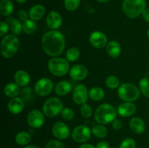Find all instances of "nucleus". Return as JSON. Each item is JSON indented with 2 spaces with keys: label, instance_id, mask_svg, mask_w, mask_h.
I'll use <instances>...</instances> for the list:
<instances>
[{
  "label": "nucleus",
  "instance_id": "nucleus-45",
  "mask_svg": "<svg viewBox=\"0 0 149 148\" xmlns=\"http://www.w3.org/2000/svg\"><path fill=\"white\" fill-rule=\"evenodd\" d=\"M24 148H39V147L36 145H28V146L25 147Z\"/></svg>",
  "mask_w": 149,
  "mask_h": 148
},
{
  "label": "nucleus",
  "instance_id": "nucleus-34",
  "mask_svg": "<svg viewBox=\"0 0 149 148\" xmlns=\"http://www.w3.org/2000/svg\"><path fill=\"white\" fill-rule=\"evenodd\" d=\"M106 84L109 88L115 89L119 86V80L115 75H109L106 80Z\"/></svg>",
  "mask_w": 149,
  "mask_h": 148
},
{
  "label": "nucleus",
  "instance_id": "nucleus-15",
  "mask_svg": "<svg viewBox=\"0 0 149 148\" xmlns=\"http://www.w3.org/2000/svg\"><path fill=\"white\" fill-rule=\"evenodd\" d=\"M46 23L48 27L52 30H56L59 28L63 23L62 16L56 11H52L47 15Z\"/></svg>",
  "mask_w": 149,
  "mask_h": 148
},
{
  "label": "nucleus",
  "instance_id": "nucleus-44",
  "mask_svg": "<svg viewBox=\"0 0 149 148\" xmlns=\"http://www.w3.org/2000/svg\"><path fill=\"white\" fill-rule=\"evenodd\" d=\"M79 148H96L95 147L93 146L91 144H83V145H80Z\"/></svg>",
  "mask_w": 149,
  "mask_h": 148
},
{
  "label": "nucleus",
  "instance_id": "nucleus-36",
  "mask_svg": "<svg viewBox=\"0 0 149 148\" xmlns=\"http://www.w3.org/2000/svg\"><path fill=\"white\" fill-rule=\"evenodd\" d=\"M80 113H81V115L84 118H90L92 116L93 114V110L92 107L89 105L88 104H81V107H80Z\"/></svg>",
  "mask_w": 149,
  "mask_h": 148
},
{
  "label": "nucleus",
  "instance_id": "nucleus-10",
  "mask_svg": "<svg viewBox=\"0 0 149 148\" xmlns=\"http://www.w3.org/2000/svg\"><path fill=\"white\" fill-rule=\"evenodd\" d=\"M43 113L38 110H31L27 116V123L33 129H39L45 123V116Z\"/></svg>",
  "mask_w": 149,
  "mask_h": 148
},
{
  "label": "nucleus",
  "instance_id": "nucleus-19",
  "mask_svg": "<svg viewBox=\"0 0 149 148\" xmlns=\"http://www.w3.org/2000/svg\"><path fill=\"white\" fill-rule=\"evenodd\" d=\"M45 7L42 4H36L31 7L29 12V16L31 20L34 21L39 20L45 16Z\"/></svg>",
  "mask_w": 149,
  "mask_h": 148
},
{
  "label": "nucleus",
  "instance_id": "nucleus-47",
  "mask_svg": "<svg viewBox=\"0 0 149 148\" xmlns=\"http://www.w3.org/2000/svg\"><path fill=\"white\" fill-rule=\"evenodd\" d=\"M98 2H101V3H104V2H107V1H110V0H96Z\"/></svg>",
  "mask_w": 149,
  "mask_h": 148
},
{
  "label": "nucleus",
  "instance_id": "nucleus-35",
  "mask_svg": "<svg viewBox=\"0 0 149 148\" xmlns=\"http://www.w3.org/2000/svg\"><path fill=\"white\" fill-rule=\"evenodd\" d=\"M61 117L65 120H72L74 117V112L70 107H64L61 112Z\"/></svg>",
  "mask_w": 149,
  "mask_h": 148
},
{
  "label": "nucleus",
  "instance_id": "nucleus-29",
  "mask_svg": "<svg viewBox=\"0 0 149 148\" xmlns=\"http://www.w3.org/2000/svg\"><path fill=\"white\" fill-rule=\"evenodd\" d=\"M37 29V24L36 22L31 19H28L23 22V30L26 34H33Z\"/></svg>",
  "mask_w": 149,
  "mask_h": 148
},
{
  "label": "nucleus",
  "instance_id": "nucleus-1",
  "mask_svg": "<svg viewBox=\"0 0 149 148\" xmlns=\"http://www.w3.org/2000/svg\"><path fill=\"white\" fill-rule=\"evenodd\" d=\"M65 38L63 33L58 30H50L42 36V48L49 56L57 57L61 55L65 49Z\"/></svg>",
  "mask_w": 149,
  "mask_h": 148
},
{
  "label": "nucleus",
  "instance_id": "nucleus-46",
  "mask_svg": "<svg viewBox=\"0 0 149 148\" xmlns=\"http://www.w3.org/2000/svg\"><path fill=\"white\" fill-rule=\"evenodd\" d=\"M16 1H17V3H19V4H23V3L26 2L27 0H15Z\"/></svg>",
  "mask_w": 149,
  "mask_h": 148
},
{
  "label": "nucleus",
  "instance_id": "nucleus-12",
  "mask_svg": "<svg viewBox=\"0 0 149 148\" xmlns=\"http://www.w3.org/2000/svg\"><path fill=\"white\" fill-rule=\"evenodd\" d=\"M89 93L87 89L84 84H78L76 86L73 92V100L77 104H81L86 103L88 98Z\"/></svg>",
  "mask_w": 149,
  "mask_h": 148
},
{
  "label": "nucleus",
  "instance_id": "nucleus-3",
  "mask_svg": "<svg viewBox=\"0 0 149 148\" xmlns=\"http://www.w3.org/2000/svg\"><path fill=\"white\" fill-rule=\"evenodd\" d=\"M20 41L14 34L4 36L1 42V53L4 58H11L17 53Z\"/></svg>",
  "mask_w": 149,
  "mask_h": 148
},
{
  "label": "nucleus",
  "instance_id": "nucleus-33",
  "mask_svg": "<svg viewBox=\"0 0 149 148\" xmlns=\"http://www.w3.org/2000/svg\"><path fill=\"white\" fill-rule=\"evenodd\" d=\"M81 0H64L65 9L69 12H74L79 6Z\"/></svg>",
  "mask_w": 149,
  "mask_h": 148
},
{
  "label": "nucleus",
  "instance_id": "nucleus-2",
  "mask_svg": "<svg viewBox=\"0 0 149 148\" xmlns=\"http://www.w3.org/2000/svg\"><path fill=\"white\" fill-rule=\"evenodd\" d=\"M117 110L113 106L109 104L99 105L95 112V119L99 124L106 125L116 118Z\"/></svg>",
  "mask_w": 149,
  "mask_h": 148
},
{
  "label": "nucleus",
  "instance_id": "nucleus-39",
  "mask_svg": "<svg viewBox=\"0 0 149 148\" xmlns=\"http://www.w3.org/2000/svg\"><path fill=\"white\" fill-rule=\"evenodd\" d=\"M10 26L9 24L5 21H1L0 23V36L3 37V36H7V33L8 32Z\"/></svg>",
  "mask_w": 149,
  "mask_h": 148
},
{
  "label": "nucleus",
  "instance_id": "nucleus-31",
  "mask_svg": "<svg viewBox=\"0 0 149 148\" xmlns=\"http://www.w3.org/2000/svg\"><path fill=\"white\" fill-rule=\"evenodd\" d=\"M20 98L24 102H31L33 100V93L31 88L30 87H24L20 90Z\"/></svg>",
  "mask_w": 149,
  "mask_h": 148
},
{
  "label": "nucleus",
  "instance_id": "nucleus-41",
  "mask_svg": "<svg viewBox=\"0 0 149 148\" xmlns=\"http://www.w3.org/2000/svg\"><path fill=\"white\" fill-rule=\"evenodd\" d=\"M112 127H113V129H115V130H119V129H122V123L121 122L120 120L116 118L114 120L112 121Z\"/></svg>",
  "mask_w": 149,
  "mask_h": 148
},
{
  "label": "nucleus",
  "instance_id": "nucleus-27",
  "mask_svg": "<svg viewBox=\"0 0 149 148\" xmlns=\"http://www.w3.org/2000/svg\"><path fill=\"white\" fill-rule=\"evenodd\" d=\"M104 96V90L100 87H93L89 91V97L94 101H100L103 100Z\"/></svg>",
  "mask_w": 149,
  "mask_h": 148
},
{
  "label": "nucleus",
  "instance_id": "nucleus-20",
  "mask_svg": "<svg viewBox=\"0 0 149 148\" xmlns=\"http://www.w3.org/2000/svg\"><path fill=\"white\" fill-rule=\"evenodd\" d=\"M15 81L20 86L25 87L31 82V76L26 71L20 70L15 72L14 75Z\"/></svg>",
  "mask_w": 149,
  "mask_h": 148
},
{
  "label": "nucleus",
  "instance_id": "nucleus-6",
  "mask_svg": "<svg viewBox=\"0 0 149 148\" xmlns=\"http://www.w3.org/2000/svg\"><path fill=\"white\" fill-rule=\"evenodd\" d=\"M69 61L62 57H53L47 63L48 69L55 76H63L70 71Z\"/></svg>",
  "mask_w": 149,
  "mask_h": 148
},
{
  "label": "nucleus",
  "instance_id": "nucleus-7",
  "mask_svg": "<svg viewBox=\"0 0 149 148\" xmlns=\"http://www.w3.org/2000/svg\"><path fill=\"white\" fill-rule=\"evenodd\" d=\"M63 109V104L60 99L57 97H50L45 102L42 107L45 115L53 118L61 113Z\"/></svg>",
  "mask_w": 149,
  "mask_h": 148
},
{
  "label": "nucleus",
  "instance_id": "nucleus-22",
  "mask_svg": "<svg viewBox=\"0 0 149 148\" xmlns=\"http://www.w3.org/2000/svg\"><path fill=\"white\" fill-rule=\"evenodd\" d=\"M106 51L111 57L116 58L121 54V46L116 41H111L106 46Z\"/></svg>",
  "mask_w": 149,
  "mask_h": 148
},
{
  "label": "nucleus",
  "instance_id": "nucleus-30",
  "mask_svg": "<svg viewBox=\"0 0 149 148\" xmlns=\"http://www.w3.org/2000/svg\"><path fill=\"white\" fill-rule=\"evenodd\" d=\"M67 60L69 62H74L77 60L80 57V51L77 47H71L67 50L65 54Z\"/></svg>",
  "mask_w": 149,
  "mask_h": 148
},
{
  "label": "nucleus",
  "instance_id": "nucleus-13",
  "mask_svg": "<svg viewBox=\"0 0 149 148\" xmlns=\"http://www.w3.org/2000/svg\"><path fill=\"white\" fill-rule=\"evenodd\" d=\"M107 37L101 31H94L90 36V44L97 49H103L107 46Z\"/></svg>",
  "mask_w": 149,
  "mask_h": 148
},
{
  "label": "nucleus",
  "instance_id": "nucleus-42",
  "mask_svg": "<svg viewBox=\"0 0 149 148\" xmlns=\"http://www.w3.org/2000/svg\"><path fill=\"white\" fill-rule=\"evenodd\" d=\"M109 142H106V141H102V142H98L96 145V148H109Z\"/></svg>",
  "mask_w": 149,
  "mask_h": 148
},
{
  "label": "nucleus",
  "instance_id": "nucleus-38",
  "mask_svg": "<svg viewBox=\"0 0 149 148\" xmlns=\"http://www.w3.org/2000/svg\"><path fill=\"white\" fill-rule=\"evenodd\" d=\"M45 148H65L63 142L58 140H51L47 144Z\"/></svg>",
  "mask_w": 149,
  "mask_h": 148
},
{
  "label": "nucleus",
  "instance_id": "nucleus-25",
  "mask_svg": "<svg viewBox=\"0 0 149 148\" xmlns=\"http://www.w3.org/2000/svg\"><path fill=\"white\" fill-rule=\"evenodd\" d=\"M14 10V5L11 0H1L0 3V12L3 16L8 17Z\"/></svg>",
  "mask_w": 149,
  "mask_h": 148
},
{
  "label": "nucleus",
  "instance_id": "nucleus-8",
  "mask_svg": "<svg viewBox=\"0 0 149 148\" xmlns=\"http://www.w3.org/2000/svg\"><path fill=\"white\" fill-rule=\"evenodd\" d=\"M53 89V83L49 78H42L38 80L34 86V91L39 96H47Z\"/></svg>",
  "mask_w": 149,
  "mask_h": 148
},
{
  "label": "nucleus",
  "instance_id": "nucleus-4",
  "mask_svg": "<svg viewBox=\"0 0 149 148\" xmlns=\"http://www.w3.org/2000/svg\"><path fill=\"white\" fill-rule=\"evenodd\" d=\"M146 7L145 0H124L122 3V10L124 13L130 18H136Z\"/></svg>",
  "mask_w": 149,
  "mask_h": 148
},
{
  "label": "nucleus",
  "instance_id": "nucleus-26",
  "mask_svg": "<svg viewBox=\"0 0 149 148\" xmlns=\"http://www.w3.org/2000/svg\"><path fill=\"white\" fill-rule=\"evenodd\" d=\"M15 140L18 145L25 146V145H27L28 144H29V142L31 140V137L28 132L20 131L16 134Z\"/></svg>",
  "mask_w": 149,
  "mask_h": 148
},
{
  "label": "nucleus",
  "instance_id": "nucleus-11",
  "mask_svg": "<svg viewBox=\"0 0 149 148\" xmlns=\"http://www.w3.org/2000/svg\"><path fill=\"white\" fill-rule=\"evenodd\" d=\"M52 133L55 138L61 140H64L69 137L70 129L63 122H57L52 129Z\"/></svg>",
  "mask_w": 149,
  "mask_h": 148
},
{
  "label": "nucleus",
  "instance_id": "nucleus-9",
  "mask_svg": "<svg viewBox=\"0 0 149 148\" xmlns=\"http://www.w3.org/2000/svg\"><path fill=\"white\" fill-rule=\"evenodd\" d=\"M92 131L90 128L84 125L78 126L72 131V138L75 142L79 143H84L87 142L91 137Z\"/></svg>",
  "mask_w": 149,
  "mask_h": 148
},
{
  "label": "nucleus",
  "instance_id": "nucleus-32",
  "mask_svg": "<svg viewBox=\"0 0 149 148\" xmlns=\"http://www.w3.org/2000/svg\"><path fill=\"white\" fill-rule=\"evenodd\" d=\"M139 87L141 92L146 97H149V78L144 77L140 81Z\"/></svg>",
  "mask_w": 149,
  "mask_h": 148
},
{
  "label": "nucleus",
  "instance_id": "nucleus-23",
  "mask_svg": "<svg viewBox=\"0 0 149 148\" xmlns=\"http://www.w3.org/2000/svg\"><path fill=\"white\" fill-rule=\"evenodd\" d=\"M20 86L17 84L16 83H9L4 86V93L7 97L13 98L16 97L20 92Z\"/></svg>",
  "mask_w": 149,
  "mask_h": 148
},
{
  "label": "nucleus",
  "instance_id": "nucleus-17",
  "mask_svg": "<svg viewBox=\"0 0 149 148\" xmlns=\"http://www.w3.org/2000/svg\"><path fill=\"white\" fill-rule=\"evenodd\" d=\"M136 111V106L130 102H125L118 107L117 113L122 117H130Z\"/></svg>",
  "mask_w": 149,
  "mask_h": 148
},
{
  "label": "nucleus",
  "instance_id": "nucleus-18",
  "mask_svg": "<svg viewBox=\"0 0 149 148\" xmlns=\"http://www.w3.org/2000/svg\"><path fill=\"white\" fill-rule=\"evenodd\" d=\"M130 127L132 132L137 134H141L145 131L146 123L141 118L135 117L130 121Z\"/></svg>",
  "mask_w": 149,
  "mask_h": 148
},
{
  "label": "nucleus",
  "instance_id": "nucleus-21",
  "mask_svg": "<svg viewBox=\"0 0 149 148\" xmlns=\"http://www.w3.org/2000/svg\"><path fill=\"white\" fill-rule=\"evenodd\" d=\"M72 89V85L68 81H61L56 84L55 93L59 96H64L69 94Z\"/></svg>",
  "mask_w": 149,
  "mask_h": 148
},
{
  "label": "nucleus",
  "instance_id": "nucleus-16",
  "mask_svg": "<svg viewBox=\"0 0 149 148\" xmlns=\"http://www.w3.org/2000/svg\"><path fill=\"white\" fill-rule=\"evenodd\" d=\"M7 108L13 114H19L24 108V101L20 97L11 98L7 104Z\"/></svg>",
  "mask_w": 149,
  "mask_h": 148
},
{
  "label": "nucleus",
  "instance_id": "nucleus-28",
  "mask_svg": "<svg viewBox=\"0 0 149 148\" xmlns=\"http://www.w3.org/2000/svg\"><path fill=\"white\" fill-rule=\"evenodd\" d=\"M92 133L95 136L100 139L105 138L108 134V129L102 124H94L92 129Z\"/></svg>",
  "mask_w": 149,
  "mask_h": 148
},
{
  "label": "nucleus",
  "instance_id": "nucleus-14",
  "mask_svg": "<svg viewBox=\"0 0 149 148\" xmlns=\"http://www.w3.org/2000/svg\"><path fill=\"white\" fill-rule=\"evenodd\" d=\"M70 77L74 81H81L88 75V70L83 65H74L69 71Z\"/></svg>",
  "mask_w": 149,
  "mask_h": 148
},
{
  "label": "nucleus",
  "instance_id": "nucleus-24",
  "mask_svg": "<svg viewBox=\"0 0 149 148\" xmlns=\"http://www.w3.org/2000/svg\"><path fill=\"white\" fill-rule=\"evenodd\" d=\"M7 23L9 24L12 33L14 35H20L23 30V24L14 17H9L7 19Z\"/></svg>",
  "mask_w": 149,
  "mask_h": 148
},
{
  "label": "nucleus",
  "instance_id": "nucleus-5",
  "mask_svg": "<svg viewBox=\"0 0 149 148\" xmlns=\"http://www.w3.org/2000/svg\"><path fill=\"white\" fill-rule=\"evenodd\" d=\"M141 90L134 84H122L119 86L118 89V96L122 100L125 102H135L139 99L141 95Z\"/></svg>",
  "mask_w": 149,
  "mask_h": 148
},
{
  "label": "nucleus",
  "instance_id": "nucleus-48",
  "mask_svg": "<svg viewBox=\"0 0 149 148\" xmlns=\"http://www.w3.org/2000/svg\"><path fill=\"white\" fill-rule=\"evenodd\" d=\"M148 38H149V29H148Z\"/></svg>",
  "mask_w": 149,
  "mask_h": 148
},
{
  "label": "nucleus",
  "instance_id": "nucleus-43",
  "mask_svg": "<svg viewBox=\"0 0 149 148\" xmlns=\"http://www.w3.org/2000/svg\"><path fill=\"white\" fill-rule=\"evenodd\" d=\"M142 16L143 18L146 21L149 23V9L146 8L145 10H144V11L142 13Z\"/></svg>",
  "mask_w": 149,
  "mask_h": 148
},
{
  "label": "nucleus",
  "instance_id": "nucleus-37",
  "mask_svg": "<svg viewBox=\"0 0 149 148\" xmlns=\"http://www.w3.org/2000/svg\"><path fill=\"white\" fill-rule=\"evenodd\" d=\"M136 143L135 140L131 138H127L121 142L119 148H135Z\"/></svg>",
  "mask_w": 149,
  "mask_h": 148
},
{
  "label": "nucleus",
  "instance_id": "nucleus-40",
  "mask_svg": "<svg viewBox=\"0 0 149 148\" xmlns=\"http://www.w3.org/2000/svg\"><path fill=\"white\" fill-rule=\"evenodd\" d=\"M17 16H18L19 19H20L21 21L24 22L26 21V20H27L28 17H29V14L27 13V12L25 10H20L18 11V12H17Z\"/></svg>",
  "mask_w": 149,
  "mask_h": 148
}]
</instances>
